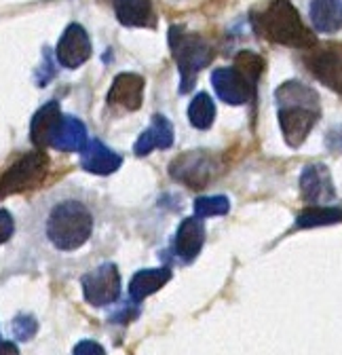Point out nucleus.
Instances as JSON below:
<instances>
[{
  "mask_svg": "<svg viewBox=\"0 0 342 355\" xmlns=\"http://www.w3.org/2000/svg\"><path fill=\"white\" fill-rule=\"evenodd\" d=\"M0 355H19L13 343H0Z\"/></svg>",
  "mask_w": 342,
  "mask_h": 355,
  "instance_id": "obj_28",
  "label": "nucleus"
},
{
  "mask_svg": "<svg viewBox=\"0 0 342 355\" xmlns=\"http://www.w3.org/2000/svg\"><path fill=\"white\" fill-rule=\"evenodd\" d=\"M89 55H91V42H89L87 32L80 26L72 24L57 44L60 62L68 68H78L80 64L89 60Z\"/></svg>",
  "mask_w": 342,
  "mask_h": 355,
  "instance_id": "obj_10",
  "label": "nucleus"
},
{
  "mask_svg": "<svg viewBox=\"0 0 342 355\" xmlns=\"http://www.w3.org/2000/svg\"><path fill=\"white\" fill-rule=\"evenodd\" d=\"M13 332L19 340H30L36 332V320L30 315H19L13 322Z\"/></svg>",
  "mask_w": 342,
  "mask_h": 355,
  "instance_id": "obj_25",
  "label": "nucleus"
},
{
  "mask_svg": "<svg viewBox=\"0 0 342 355\" xmlns=\"http://www.w3.org/2000/svg\"><path fill=\"white\" fill-rule=\"evenodd\" d=\"M80 165L98 175H108L120 167V157L114 155L108 146H104L100 140L87 142V146L82 148L80 155Z\"/></svg>",
  "mask_w": 342,
  "mask_h": 355,
  "instance_id": "obj_16",
  "label": "nucleus"
},
{
  "mask_svg": "<svg viewBox=\"0 0 342 355\" xmlns=\"http://www.w3.org/2000/svg\"><path fill=\"white\" fill-rule=\"evenodd\" d=\"M275 104L285 142L298 148L319 121L321 104L317 92L300 80H287L275 92Z\"/></svg>",
  "mask_w": 342,
  "mask_h": 355,
  "instance_id": "obj_1",
  "label": "nucleus"
},
{
  "mask_svg": "<svg viewBox=\"0 0 342 355\" xmlns=\"http://www.w3.org/2000/svg\"><path fill=\"white\" fill-rule=\"evenodd\" d=\"M114 11L123 26L129 28L154 26V11L150 0H114Z\"/></svg>",
  "mask_w": 342,
  "mask_h": 355,
  "instance_id": "obj_17",
  "label": "nucleus"
},
{
  "mask_svg": "<svg viewBox=\"0 0 342 355\" xmlns=\"http://www.w3.org/2000/svg\"><path fill=\"white\" fill-rule=\"evenodd\" d=\"M171 279V271L167 266H159V269H146L140 271L132 284H129V296L134 300H142L150 294H154L156 290H161L167 282Z\"/></svg>",
  "mask_w": 342,
  "mask_h": 355,
  "instance_id": "obj_19",
  "label": "nucleus"
},
{
  "mask_svg": "<svg viewBox=\"0 0 342 355\" xmlns=\"http://www.w3.org/2000/svg\"><path fill=\"white\" fill-rule=\"evenodd\" d=\"M235 68H239L253 85H258L260 74L264 70V60L253 51H241L235 58Z\"/></svg>",
  "mask_w": 342,
  "mask_h": 355,
  "instance_id": "obj_23",
  "label": "nucleus"
},
{
  "mask_svg": "<svg viewBox=\"0 0 342 355\" xmlns=\"http://www.w3.org/2000/svg\"><path fill=\"white\" fill-rule=\"evenodd\" d=\"M313 28L325 34H334L342 28V0H311Z\"/></svg>",
  "mask_w": 342,
  "mask_h": 355,
  "instance_id": "obj_18",
  "label": "nucleus"
},
{
  "mask_svg": "<svg viewBox=\"0 0 342 355\" xmlns=\"http://www.w3.org/2000/svg\"><path fill=\"white\" fill-rule=\"evenodd\" d=\"M211 85L216 89V94L220 96L222 102L231 106H241L253 100L255 87L239 68H216L211 72Z\"/></svg>",
  "mask_w": 342,
  "mask_h": 355,
  "instance_id": "obj_6",
  "label": "nucleus"
},
{
  "mask_svg": "<svg viewBox=\"0 0 342 355\" xmlns=\"http://www.w3.org/2000/svg\"><path fill=\"white\" fill-rule=\"evenodd\" d=\"M309 70L336 94L342 96V53L336 49H319L307 58Z\"/></svg>",
  "mask_w": 342,
  "mask_h": 355,
  "instance_id": "obj_9",
  "label": "nucleus"
},
{
  "mask_svg": "<svg viewBox=\"0 0 342 355\" xmlns=\"http://www.w3.org/2000/svg\"><path fill=\"white\" fill-rule=\"evenodd\" d=\"M15 231V222H13V216L7 211V209H0V243H5L11 239Z\"/></svg>",
  "mask_w": 342,
  "mask_h": 355,
  "instance_id": "obj_26",
  "label": "nucleus"
},
{
  "mask_svg": "<svg viewBox=\"0 0 342 355\" xmlns=\"http://www.w3.org/2000/svg\"><path fill=\"white\" fill-rule=\"evenodd\" d=\"M169 49L178 64L180 92L188 94L197 83V74L209 66L216 53H213V47L201 34L188 32L184 26L169 28Z\"/></svg>",
  "mask_w": 342,
  "mask_h": 355,
  "instance_id": "obj_4",
  "label": "nucleus"
},
{
  "mask_svg": "<svg viewBox=\"0 0 342 355\" xmlns=\"http://www.w3.org/2000/svg\"><path fill=\"white\" fill-rule=\"evenodd\" d=\"M62 127V116H60V106L55 102L47 104L45 108H40V112L34 116L32 121V142L40 148V146H53L57 131Z\"/></svg>",
  "mask_w": 342,
  "mask_h": 355,
  "instance_id": "obj_14",
  "label": "nucleus"
},
{
  "mask_svg": "<svg viewBox=\"0 0 342 355\" xmlns=\"http://www.w3.org/2000/svg\"><path fill=\"white\" fill-rule=\"evenodd\" d=\"M205 241V227L199 216L195 218H186L182 220V225L176 231V239H174V252L178 254V258H182L184 262L192 260Z\"/></svg>",
  "mask_w": 342,
  "mask_h": 355,
  "instance_id": "obj_13",
  "label": "nucleus"
},
{
  "mask_svg": "<svg viewBox=\"0 0 342 355\" xmlns=\"http://www.w3.org/2000/svg\"><path fill=\"white\" fill-rule=\"evenodd\" d=\"M213 119H216V104L207 94H197L188 106V121L197 129H209Z\"/></svg>",
  "mask_w": 342,
  "mask_h": 355,
  "instance_id": "obj_21",
  "label": "nucleus"
},
{
  "mask_svg": "<svg viewBox=\"0 0 342 355\" xmlns=\"http://www.w3.org/2000/svg\"><path fill=\"white\" fill-rule=\"evenodd\" d=\"M169 173L174 175L178 182H184L188 187H203L209 182V178L216 173V161H213L209 153H203V150L184 153L169 165Z\"/></svg>",
  "mask_w": 342,
  "mask_h": 355,
  "instance_id": "obj_8",
  "label": "nucleus"
},
{
  "mask_svg": "<svg viewBox=\"0 0 342 355\" xmlns=\"http://www.w3.org/2000/svg\"><path fill=\"white\" fill-rule=\"evenodd\" d=\"M300 189L307 201L311 203H325L334 199V184H332V175L325 165L321 163H311L305 167L300 175Z\"/></svg>",
  "mask_w": 342,
  "mask_h": 355,
  "instance_id": "obj_12",
  "label": "nucleus"
},
{
  "mask_svg": "<svg viewBox=\"0 0 342 355\" xmlns=\"http://www.w3.org/2000/svg\"><path fill=\"white\" fill-rule=\"evenodd\" d=\"M49 169V157L42 150H32L13 161L0 175V195H13L28 191L42 182Z\"/></svg>",
  "mask_w": 342,
  "mask_h": 355,
  "instance_id": "obj_5",
  "label": "nucleus"
},
{
  "mask_svg": "<svg viewBox=\"0 0 342 355\" xmlns=\"http://www.w3.org/2000/svg\"><path fill=\"white\" fill-rule=\"evenodd\" d=\"M342 220V211L334 209V207H311L305 209L300 216H298L296 225L300 229H313V227H325V225H334V222Z\"/></svg>",
  "mask_w": 342,
  "mask_h": 355,
  "instance_id": "obj_22",
  "label": "nucleus"
},
{
  "mask_svg": "<svg viewBox=\"0 0 342 355\" xmlns=\"http://www.w3.org/2000/svg\"><path fill=\"white\" fill-rule=\"evenodd\" d=\"M72 355H106L104 347L96 340H82L74 347Z\"/></svg>",
  "mask_w": 342,
  "mask_h": 355,
  "instance_id": "obj_27",
  "label": "nucleus"
},
{
  "mask_svg": "<svg viewBox=\"0 0 342 355\" xmlns=\"http://www.w3.org/2000/svg\"><path fill=\"white\" fill-rule=\"evenodd\" d=\"M93 231V216L80 201L68 199L57 203L47 218V237L64 252L78 250L87 243Z\"/></svg>",
  "mask_w": 342,
  "mask_h": 355,
  "instance_id": "obj_3",
  "label": "nucleus"
},
{
  "mask_svg": "<svg viewBox=\"0 0 342 355\" xmlns=\"http://www.w3.org/2000/svg\"><path fill=\"white\" fill-rule=\"evenodd\" d=\"M82 290H84V298L96 306L114 302L120 294V275L116 271V266L110 262L100 264L98 269L82 277Z\"/></svg>",
  "mask_w": 342,
  "mask_h": 355,
  "instance_id": "obj_7",
  "label": "nucleus"
},
{
  "mask_svg": "<svg viewBox=\"0 0 342 355\" xmlns=\"http://www.w3.org/2000/svg\"><path fill=\"white\" fill-rule=\"evenodd\" d=\"M253 28L267 40L283 44V47L315 49L317 36L305 26L300 13L289 0H273V3L251 15Z\"/></svg>",
  "mask_w": 342,
  "mask_h": 355,
  "instance_id": "obj_2",
  "label": "nucleus"
},
{
  "mask_svg": "<svg viewBox=\"0 0 342 355\" xmlns=\"http://www.w3.org/2000/svg\"><path fill=\"white\" fill-rule=\"evenodd\" d=\"M231 203L224 195H213V197H201L195 201V211L199 218H216L228 214Z\"/></svg>",
  "mask_w": 342,
  "mask_h": 355,
  "instance_id": "obj_24",
  "label": "nucleus"
},
{
  "mask_svg": "<svg viewBox=\"0 0 342 355\" xmlns=\"http://www.w3.org/2000/svg\"><path fill=\"white\" fill-rule=\"evenodd\" d=\"M171 144H174V127H171V123L163 114H156V116H152L150 127L136 142V155L146 157L154 148H169Z\"/></svg>",
  "mask_w": 342,
  "mask_h": 355,
  "instance_id": "obj_15",
  "label": "nucleus"
},
{
  "mask_svg": "<svg viewBox=\"0 0 342 355\" xmlns=\"http://www.w3.org/2000/svg\"><path fill=\"white\" fill-rule=\"evenodd\" d=\"M87 146V131H84V125L76 119H64L62 127L57 131V138L53 148L60 150H82Z\"/></svg>",
  "mask_w": 342,
  "mask_h": 355,
  "instance_id": "obj_20",
  "label": "nucleus"
},
{
  "mask_svg": "<svg viewBox=\"0 0 342 355\" xmlns=\"http://www.w3.org/2000/svg\"><path fill=\"white\" fill-rule=\"evenodd\" d=\"M144 100V78L138 74H118L108 92V102L125 110H138Z\"/></svg>",
  "mask_w": 342,
  "mask_h": 355,
  "instance_id": "obj_11",
  "label": "nucleus"
}]
</instances>
